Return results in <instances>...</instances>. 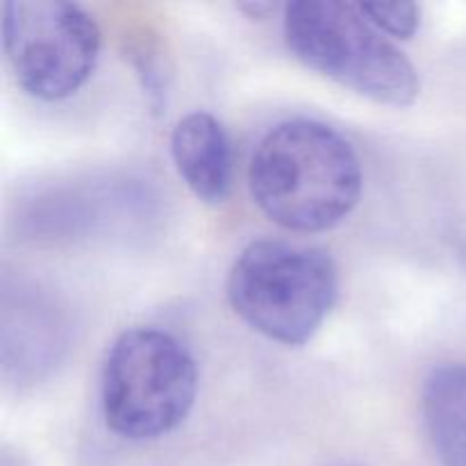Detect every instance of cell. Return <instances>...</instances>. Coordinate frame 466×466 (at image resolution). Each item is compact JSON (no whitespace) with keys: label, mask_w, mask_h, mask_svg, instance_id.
Segmentation results:
<instances>
[{"label":"cell","mask_w":466,"mask_h":466,"mask_svg":"<svg viewBox=\"0 0 466 466\" xmlns=\"http://www.w3.org/2000/svg\"><path fill=\"white\" fill-rule=\"evenodd\" d=\"M360 7L382 35H391L396 39H410L421 23V9L414 3H364Z\"/></svg>","instance_id":"9"},{"label":"cell","mask_w":466,"mask_h":466,"mask_svg":"<svg viewBox=\"0 0 466 466\" xmlns=\"http://www.w3.org/2000/svg\"><path fill=\"white\" fill-rule=\"evenodd\" d=\"M421 414L441 466H466V362L432 369L423 385Z\"/></svg>","instance_id":"8"},{"label":"cell","mask_w":466,"mask_h":466,"mask_svg":"<svg viewBox=\"0 0 466 466\" xmlns=\"http://www.w3.org/2000/svg\"><path fill=\"white\" fill-rule=\"evenodd\" d=\"M198 394L194 355L171 332L132 328L105 358L100 403L109 431L121 440L148 441L185 423Z\"/></svg>","instance_id":"4"},{"label":"cell","mask_w":466,"mask_h":466,"mask_svg":"<svg viewBox=\"0 0 466 466\" xmlns=\"http://www.w3.org/2000/svg\"><path fill=\"white\" fill-rule=\"evenodd\" d=\"M100 27L85 7L64 0L5 5L3 46L18 85L41 100L76 94L94 73Z\"/></svg>","instance_id":"5"},{"label":"cell","mask_w":466,"mask_h":466,"mask_svg":"<svg viewBox=\"0 0 466 466\" xmlns=\"http://www.w3.org/2000/svg\"><path fill=\"white\" fill-rule=\"evenodd\" d=\"M362 182V164L349 139L312 118L278 123L250 157V196L291 232L339 226L360 203Z\"/></svg>","instance_id":"1"},{"label":"cell","mask_w":466,"mask_h":466,"mask_svg":"<svg viewBox=\"0 0 466 466\" xmlns=\"http://www.w3.org/2000/svg\"><path fill=\"white\" fill-rule=\"evenodd\" d=\"M285 41L300 64L378 105L408 107L419 96L414 64L360 5L299 0L285 7Z\"/></svg>","instance_id":"2"},{"label":"cell","mask_w":466,"mask_h":466,"mask_svg":"<svg viewBox=\"0 0 466 466\" xmlns=\"http://www.w3.org/2000/svg\"><path fill=\"white\" fill-rule=\"evenodd\" d=\"M241 12L248 14L250 18H264L267 14H271L273 9H276V5L271 3H246V5H239Z\"/></svg>","instance_id":"10"},{"label":"cell","mask_w":466,"mask_h":466,"mask_svg":"<svg viewBox=\"0 0 466 466\" xmlns=\"http://www.w3.org/2000/svg\"><path fill=\"white\" fill-rule=\"evenodd\" d=\"M64 349V328L57 308L32 291L5 294L3 309V367L5 376L35 380L57 362Z\"/></svg>","instance_id":"6"},{"label":"cell","mask_w":466,"mask_h":466,"mask_svg":"<svg viewBox=\"0 0 466 466\" xmlns=\"http://www.w3.org/2000/svg\"><path fill=\"white\" fill-rule=\"evenodd\" d=\"M171 155L185 185L203 203L226 200L232 182V150L226 130L208 112H191L177 121Z\"/></svg>","instance_id":"7"},{"label":"cell","mask_w":466,"mask_h":466,"mask_svg":"<svg viewBox=\"0 0 466 466\" xmlns=\"http://www.w3.org/2000/svg\"><path fill=\"white\" fill-rule=\"evenodd\" d=\"M337 291L339 273L326 250L278 239L246 246L228 276V300L237 317L285 346H303L317 335Z\"/></svg>","instance_id":"3"}]
</instances>
